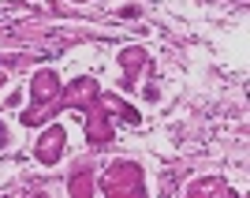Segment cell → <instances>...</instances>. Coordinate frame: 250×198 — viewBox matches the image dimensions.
Returning <instances> with one entry per match:
<instances>
[{
    "label": "cell",
    "instance_id": "1",
    "mask_svg": "<svg viewBox=\"0 0 250 198\" xmlns=\"http://www.w3.org/2000/svg\"><path fill=\"white\" fill-rule=\"evenodd\" d=\"M63 142H67V131H63L60 124H52L49 131L38 138V146H34V157H38V165H42V168H52L56 161H60V154H63Z\"/></svg>",
    "mask_w": 250,
    "mask_h": 198
},
{
    "label": "cell",
    "instance_id": "2",
    "mask_svg": "<svg viewBox=\"0 0 250 198\" xmlns=\"http://www.w3.org/2000/svg\"><path fill=\"white\" fill-rule=\"evenodd\" d=\"M0 146H8V127L0 124Z\"/></svg>",
    "mask_w": 250,
    "mask_h": 198
},
{
    "label": "cell",
    "instance_id": "3",
    "mask_svg": "<svg viewBox=\"0 0 250 198\" xmlns=\"http://www.w3.org/2000/svg\"><path fill=\"white\" fill-rule=\"evenodd\" d=\"M4 83H8V75H4V71H0V86H4Z\"/></svg>",
    "mask_w": 250,
    "mask_h": 198
},
{
    "label": "cell",
    "instance_id": "4",
    "mask_svg": "<svg viewBox=\"0 0 250 198\" xmlns=\"http://www.w3.org/2000/svg\"><path fill=\"white\" fill-rule=\"evenodd\" d=\"M75 4H86V0H75Z\"/></svg>",
    "mask_w": 250,
    "mask_h": 198
}]
</instances>
